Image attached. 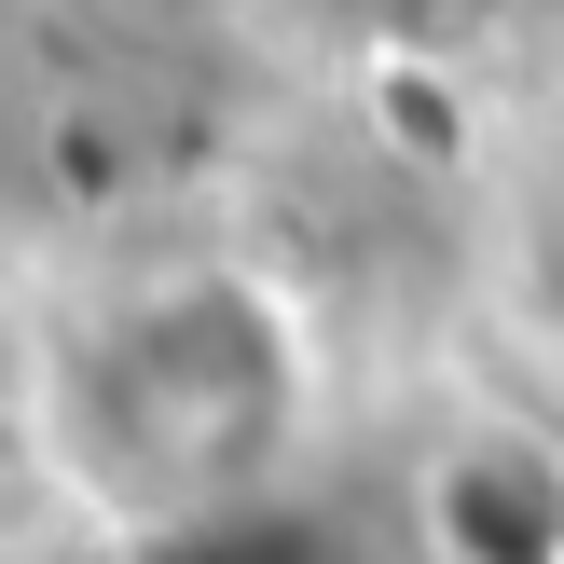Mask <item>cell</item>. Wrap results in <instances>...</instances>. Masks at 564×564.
I'll list each match as a JSON object with an SVG mask.
<instances>
[{"instance_id": "6da1fadb", "label": "cell", "mask_w": 564, "mask_h": 564, "mask_svg": "<svg viewBox=\"0 0 564 564\" xmlns=\"http://www.w3.org/2000/svg\"><path fill=\"white\" fill-rule=\"evenodd\" d=\"M317 441V330L235 262H180L83 303L42 358V455L124 538L262 523Z\"/></svg>"}, {"instance_id": "7a4b0ae2", "label": "cell", "mask_w": 564, "mask_h": 564, "mask_svg": "<svg viewBox=\"0 0 564 564\" xmlns=\"http://www.w3.org/2000/svg\"><path fill=\"white\" fill-rule=\"evenodd\" d=\"M510 275H523V303H538V317L564 330V165H551L538 193H523V262H510Z\"/></svg>"}]
</instances>
